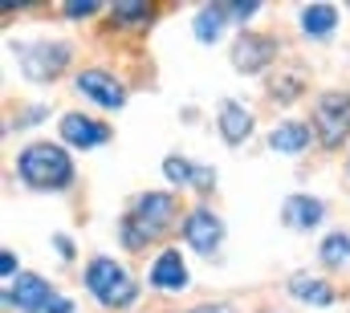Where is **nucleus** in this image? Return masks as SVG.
<instances>
[{
    "label": "nucleus",
    "instance_id": "obj_1",
    "mask_svg": "<svg viewBox=\"0 0 350 313\" xmlns=\"http://www.w3.org/2000/svg\"><path fill=\"white\" fill-rule=\"evenodd\" d=\"M175 212L179 208H175L172 191H147V195H139L135 208H131V216L122 220V244L126 248H143V244L167 236L175 224Z\"/></svg>",
    "mask_w": 350,
    "mask_h": 313
},
{
    "label": "nucleus",
    "instance_id": "obj_2",
    "mask_svg": "<svg viewBox=\"0 0 350 313\" xmlns=\"http://www.w3.org/2000/svg\"><path fill=\"white\" fill-rule=\"evenodd\" d=\"M16 171H21V179H25L29 187H37V191H62V187L74 183V159L66 155L62 147H53V143H33V147H25L21 159H16Z\"/></svg>",
    "mask_w": 350,
    "mask_h": 313
},
{
    "label": "nucleus",
    "instance_id": "obj_3",
    "mask_svg": "<svg viewBox=\"0 0 350 313\" xmlns=\"http://www.w3.org/2000/svg\"><path fill=\"white\" fill-rule=\"evenodd\" d=\"M86 289L106 305V310H118V305H131L135 297H139V289H135V281L122 273V264L118 260H110V256H94L86 264Z\"/></svg>",
    "mask_w": 350,
    "mask_h": 313
},
{
    "label": "nucleus",
    "instance_id": "obj_4",
    "mask_svg": "<svg viewBox=\"0 0 350 313\" xmlns=\"http://www.w3.org/2000/svg\"><path fill=\"white\" fill-rule=\"evenodd\" d=\"M314 135L322 147H342L350 135V94H322L314 106Z\"/></svg>",
    "mask_w": 350,
    "mask_h": 313
},
{
    "label": "nucleus",
    "instance_id": "obj_5",
    "mask_svg": "<svg viewBox=\"0 0 350 313\" xmlns=\"http://www.w3.org/2000/svg\"><path fill=\"white\" fill-rule=\"evenodd\" d=\"M16 57H21V70L25 78L33 81H49L57 78L70 62V45L62 41H37V45H16Z\"/></svg>",
    "mask_w": 350,
    "mask_h": 313
},
{
    "label": "nucleus",
    "instance_id": "obj_6",
    "mask_svg": "<svg viewBox=\"0 0 350 313\" xmlns=\"http://www.w3.org/2000/svg\"><path fill=\"white\" fill-rule=\"evenodd\" d=\"M183 240H187L196 252L212 256V252L220 248V240H224V224H220V216L208 212V208L187 212V220H183Z\"/></svg>",
    "mask_w": 350,
    "mask_h": 313
},
{
    "label": "nucleus",
    "instance_id": "obj_7",
    "mask_svg": "<svg viewBox=\"0 0 350 313\" xmlns=\"http://www.w3.org/2000/svg\"><path fill=\"white\" fill-rule=\"evenodd\" d=\"M273 57H277V41H273V37H265V33H241V37H237L232 66H237L241 74H261Z\"/></svg>",
    "mask_w": 350,
    "mask_h": 313
},
{
    "label": "nucleus",
    "instance_id": "obj_8",
    "mask_svg": "<svg viewBox=\"0 0 350 313\" xmlns=\"http://www.w3.org/2000/svg\"><path fill=\"white\" fill-rule=\"evenodd\" d=\"M49 297H53V289L37 273H21L16 281H8V293H4V301L16 305L21 313H45Z\"/></svg>",
    "mask_w": 350,
    "mask_h": 313
},
{
    "label": "nucleus",
    "instance_id": "obj_9",
    "mask_svg": "<svg viewBox=\"0 0 350 313\" xmlns=\"http://www.w3.org/2000/svg\"><path fill=\"white\" fill-rule=\"evenodd\" d=\"M78 94H86L94 106H106V110H118L126 102L122 81H114L110 74H102V70H82L78 74Z\"/></svg>",
    "mask_w": 350,
    "mask_h": 313
},
{
    "label": "nucleus",
    "instance_id": "obj_10",
    "mask_svg": "<svg viewBox=\"0 0 350 313\" xmlns=\"http://www.w3.org/2000/svg\"><path fill=\"white\" fill-rule=\"evenodd\" d=\"M62 139L70 143V147H102L106 139H110V126H102L98 118H86V114H66L62 118Z\"/></svg>",
    "mask_w": 350,
    "mask_h": 313
},
{
    "label": "nucleus",
    "instance_id": "obj_11",
    "mask_svg": "<svg viewBox=\"0 0 350 313\" xmlns=\"http://www.w3.org/2000/svg\"><path fill=\"white\" fill-rule=\"evenodd\" d=\"M151 285L163 289V293L187 289V264H183V256H179L175 248H167V252L155 256V264H151Z\"/></svg>",
    "mask_w": 350,
    "mask_h": 313
},
{
    "label": "nucleus",
    "instance_id": "obj_12",
    "mask_svg": "<svg viewBox=\"0 0 350 313\" xmlns=\"http://www.w3.org/2000/svg\"><path fill=\"white\" fill-rule=\"evenodd\" d=\"M322 200H314V195H289L285 200V208H281V220L289 224V228H297V232H306V228H314V224H322Z\"/></svg>",
    "mask_w": 350,
    "mask_h": 313
},
{
    "label": "nucleus",
    "instance_id": "obj_13",
    "mask_svg": "<svg viewBox=\"0 0 350 313\" xmlns=\"http://www.w3.org/2000/svg\"><path fill=\"white\" fill-rule=\"evenodd\" d=\"M220 135H224V143H245L249 135H253V114L241 106V102H220Z\"/></svg>",
    "mask_w": 350,
    "mask_h": 313
},
{
    "label": "nucleus",
    "instance_id": "obj_14",
    "mask_svg": "<svg viewBox=\"0 0 350 313\" xmlns=\"http://www.w3.org/2000/svg\"><path fill=\"white\" fill-rule=\"evenodd\" d=\"M338 25V8L334 4H306L301 8V33L314 41H326Z\"/></svg>",
    "mask_w": 350,
    "mask_h": 313
},
{
    "label": "nucleus",
    "instance_id": "obj_15",
    "mask_svg": "<svg viewBox=\"0 0 350 313\" xmlns=\"http://www.w3.org/2000/svg\"><path fill=\"white\" fill-rule=\"evenodd\" d=\"M228 16H232V8H228V4H204V8L196 12V41H204V45L220 41V33H224Z\"/></svg>",
    "mask_w": 350,
    "mask_h": 313
},
{
    "label": "nucleus",
    "instance_id": "obj_16",
    "mask_svg": "<svg viewBox=\"0 0 350 313\" xmlns=\"http://www.w3.org/2000/svg\"><path fill=\"white\" fill-rule=\"evenodd\" d=\"M310 139H314V131H310L306 122H281V126L269 135V147L281 151V155H297V151L310 147Z\"/></svg>",
    "mask_w": 350,
    "mask_h": 313
},
{
    "label": "nucleus",
    "instance_id": "obj_17",
    "mask_svg": "<svg viewBox=\"0 0 350 313\" xmlns=\"http://www.w3.org/2000/svg\"><path fill=\"white\" fill-rule=\"evenodd\" d=\"M289 293H293L297 301H306V305H330V301H334V289H330L326 281L310 277V273H293V277H289Z\"/></svg>",
    "mask_w": 350,
    "mask_h": 313
},
{
    "label": "nucleus",
    "instance_id": "obj_18",
    "mask_svg": "<svg viewBox=\"0 0 350 313\" xmlns=\"http://www.w3.org/2000/svg\"><path fill=\"white\" fill-rule=\"evenodd\" d=\"M318 256H322V264H330V269H342V264H350V236L347 232H330L326 240H322Z\"/></svg>",
    "mask_w": 350,
    "mask_h": 313
},
{
    "label": "nucleus",
    "instance_id": "obj_19",
    "mask_svg": "<svg viewBox=\"0 0 350 313\" xmlns=\"http://www.w3.org/2000/svg\"><path fill=\"white\" fill-rule=\"evenodd\" d=\"M110 16H114L122 29H143V25L155 16V8H151V4H135V0H122V4H114V8H110Z\"/></svg>",
    "mask_w": 350,
    "mask_h": 313
},
{
    "label": "nucleus",
    "instance_id": "obj_20",
    "mask_svg": "<svg viewBox=\"0 0 350 313\" xmlns=\"http://www.w3.org/2000/svg\"><path fill=\"white\" fill-rule=\"evenodd\" d=\"M163 175H167L172 183H179V187H183L187 179H196V171H191V163H187V159H179V155H172L167 163H163Z\"/></svg>",
    "mask_w": 350,
    "mask_h": 313
},
{
    "label": "nucleus",
    "instance_id": "obj_21",
    "mask_svg": "<svg viewBox=\"0 0 350 313\" xmlns=\"http://www.w3.org/2000/svg\"><path fill=\"white\" fill-rule=\"evenodd\" d=\"M102 4H94V0H86V4H66V16H94Z\"/></svg>",
    "mask_w": 350,
    "mask_h": 313
},
{
    "label": "nucleus",
    "instance_id": "obj_22",
    "mask_svg": "<svg viewBox=\"0 0 350 313\" xmlns=\"http://www.w3.org/2000/svg\"><path fill=\"white\" fill-rule=\"evenodd\" d=\"M228 8H232V16H237V21H249V16H257V8H261V4H253V0H249V4H228Z\"/></svg>",
    "mask_w": 350,
    "mask_h": 313
},
{
    "label": "nucleus",
    "instance_id": "obj_23",
    "mask_svg": "<svg viewBox=\"0 0 350 313\" xmlns=\"http://www.w3.org/2000/svg\"><path fill=\"white\" fill-rule=\"evenodd\" d=\"M45 313H74V305H70L66 297H57V293H53V297H49V305H45Z\"/></svg>",
    "mask_w": 350,
    "mask_h": 313
},
{
    "label": "nucleus",
    "instance_id": "obj_24",
    "mask_svg": "<svg viewBox=\"0 0 350 313\" xmlns=\"http://www.w3.org/2000/svg\"><path fill=\"white\" fill-rule=\"evenodd\" d=\"M0 273L12 281V273H16V260H12V252H0ZM16 277H21V273H16Z\"/></svg>",
    "mask_w": 350,
    "mask_h": 313
},
{
    "label": "nucleus",
    "instance_id": "obj_25",
    "mask_svg": "<svg viewBox=\"0 0 350 313\" xmlns=\"http://www.w3.org/2000/svg\"><path fill=\"white\" fill-rule=\"evenodd\" d=\"M53 244H57V252H62L66 260L74 256V244H70V236H53Z\"/></svg>",
    "mask_w": 350,
    "mask_h": 313
},
{
    "label": "nucleus",
    "instance_id": "obj_26",
    "mask_svg": "<svg viewBox=\"0 0 350 313\" xmlns=\"http://www.w3.org/2000/svg\"><path fill=\"white\" fill-rule=\"evenodd\" d=\"M191 313H232V305H200V310H191Z\"/></svg>",
    "mask_w": 350,
    "mask_h": 313
},
{
    "label": "nucleus",
    "instance_id": "obj_27",
    "mask_svg": "<svg viewBox=\"0 0 350 313\" xmlns=\"http://www.w3.org/2000/svg\"><path fill=\"white\" fill-rule=\"evenodd\" d=\"M196 183H200V187H208V183H212V171H204V167H200V171H196Z\"/></svg>",
    "mask_w": 350,
    "mask_h": 313
}]
</instances>
